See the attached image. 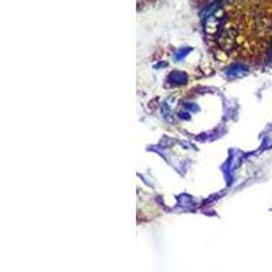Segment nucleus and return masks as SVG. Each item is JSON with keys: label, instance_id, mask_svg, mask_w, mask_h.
<instances>
[{"label": "nucleus", "instance_id": "f257e3e1", "mask_svg": "<svg viewBox=\"0 0 272 272\" xmlns=\"http://www.w3.org/2000/svg\"><path fill=\"white\" fill-rule=\"evenodd\" d=\"M261 1L221 3L208 19V44L226 60L272 63V8Z\"/></svg>", "mask_w": 272, "mask_h": 272}]
</instances>
